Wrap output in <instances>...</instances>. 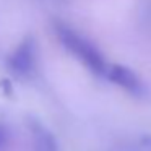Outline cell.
<instances>
[{"mask_svg":"<svg viewBox=\"0 0 151 151\" xmlns=\"http://www.w3.org/2000/svg\"><path fill=\"white\" fill-rule=\"evenodd\" d=\"M57 39L60 41L63 47L75 57L78 62H81L93 75L104 76L107 75V68L111 63L104 59L102 52L83 34L65 23H55L54 26Z\"/></svg>","mask_w":151,"mask_h":151,"instance_id":"cell-1","label":"cell"},{"mask_svg":"<svg viewBox=\"0 0 151 151\" xmlns=\"http://www.w3.org/2000/svg\"><path fill=\"white\" fill-rule=\"evenodd\" d=\"M37 63V46L31 36L24 37L15 50L8 55L7 67L18 78H29L36 72Z\"/></svg>","mask_w":151,"mask_h":151,"instance_id":"cell-2","label":"cell"},{"mask_svg":"<svg viewBox=\"0 0 151 151\" xmlns=\"http://www.w3.org/2000/svg\"><path fill=\"white\" fill-rule=\"evenodd\" d=\"M106 78L111 80L114 85L120 86L124 91H127L133 98H146L148 96V86L143 80L138 76L132 68L120 63H111L107 68Z\"/></svg>","mask_w":151,"mask_h":151,"instance_id":"cell-3","label":"cell"},{"mask_svg":"<svg viewBox=\"0 0 151 151\" xmlns=\"http://www.w3.org/2000/svg\"><path fill=\"white\" fill-rule=\"evenodd\" d=\"M28 128H29L34 151H60L54 133L42 122H39L37 119H29L28 120Z\"/></svg>","mask_w":151,"mask_h":151,"instance_id":"cell-4","label":"cell"},{"mask_svg":"<svg viewBox=\"0 0 151 151\" xmlns=\"http://www.w3.org/2000/svg\"><path fill=\"white\" fill-rule=\"evenodd\" d=\"M112 151H151V135H143L115 146Z\"/></svg>","mask_w":151,"mask_h":151,"instance_id":"cell-5","label":"cell"},{"mask_svg":"<svg viewBox=\"0 0 151 151\" xmlns=\"http://www.w3.org/2000/svg\"><path fill=\"white\" fill-rule=\"evenodd\" d=\"M7 140H8V130H7V127H5V124L0 122V148L5 146Z\"/></svg>","mask_w":151,"mask_h":151,"instance_id":"cell-6","label":"cell"}]
</instances>
